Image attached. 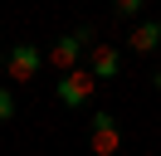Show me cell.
<instances>
[{"label":"cell","instance_id":"obj_1","mask_svg":"<svg viewBox=\"0 0 161 156\" xmlns=\"http://www.w3.org/2000/svg\"><path fill=\"white\" fill-rule=\"evenodd\" d=\"M0 68L10 73V83H34L44 68V49L30 44V39H20V44H10L5 54H0Z\"/></svg>","mask_w":161,"mask_h":156},{"label":"cell","instance_id":"obj_2","mask_svg":"<svg viewBox=\"0 0 161 156\" xmlns=\"http://www.w3.org/2000/svg\"><path fill=\"white\" fill-rule=\"evenodd\" d=\"M83 49H93V29H88V25H83V29H73V34H64V39H59V44H54L44 58H49V68H59V73H73Z\"/></svg>","mask_w":161,"mask_h":156},{"label":"cell","instance_id":"obj_3","mask_svg":"<svg viewBox=\"0 0 161 156\" xmlns=\"http://www.w3.org/2000/svg\"><path fill=\"white\" fill-rule=\"evenodd\" d=\"M117 146H122L117 117L112 112H93V122H88V156H112Z\"/></svg>","mask_w":161,"mask_h":156},{"label":"cell","instance_id":"obj_4","mask_svg":"<svg viewBox=\"0 0 161 156\" xmlns=\"http://www.w3.org/2000/svg\"><path fill=\"white\" fill-rule=\"evenodd\" d=\"M93 88H98V78H93L88 68H73V73L59 78V103H64V107H88Z\"/></svg>","mask_w":161,"mask_h":156},{"label":"cell","instance_id":"obj_5","mask_svg":"<svg viewBox=\"0 0 161 156\" xmlns=\"http://www.w3.org/2000/svg\"><path fill=\"white\" fill-rule=\"evenodd\" d=\"M88 73H93V78H117V73H122V49L93 44V49H88Z\"/></svg>","mask_w":161,"mask_h":156},{"label":"cell","instance_id":"obj_6","mask_svg":"<svg viewBox=\"0 0 161 156\" xmlns=\"http://www.w3.org/2000/svg\"><path fill=\"white\" fill-rule=\"evenodd\" d=\"M127 44H132V54H151V49L161 44V20H142V25L127 34Z\"/></svg>","mask_w":161,"mask_h":156},{"label":"cell","instance_id":"obj_7","mask_svg":"<svg viewBox=\"0 0 161 156\" xmlns=\"http://www.w3.org/2000/svg\"><path fill=\"white\" fill-rule=\"evenodd\" d=\"M112 15H117V20H137V15H142V0H117Z\"/></svg>","mask_w":161,"mask_h":156},{"label":"cell","instance_id":"obj_8","mask_svg":"<svg viewBox=\"0 0 161 156\" xmlns=\"http://www.w3.org/2000/svg\"><path fill=\"white\" fill-rule=\"evenodd\" d=\"M10 117H15V93H10V88H0V127L10 122Z\"/></svg>","mask_w":161,"mask_h":156},{"label":"cell","instance_id":"obj_9","mask_svg":"<svg viewBox=\"0 0 161 156\" xmlns=\"http://www.w3.org/2000/svg\"><path fill=\"white\" fill-rule=\"evenodd\" d=\"M151 88H156V93H161V68H156V73H151Z\"/></svg>","mask_w":161,"mask_h":156}]
</instances>
